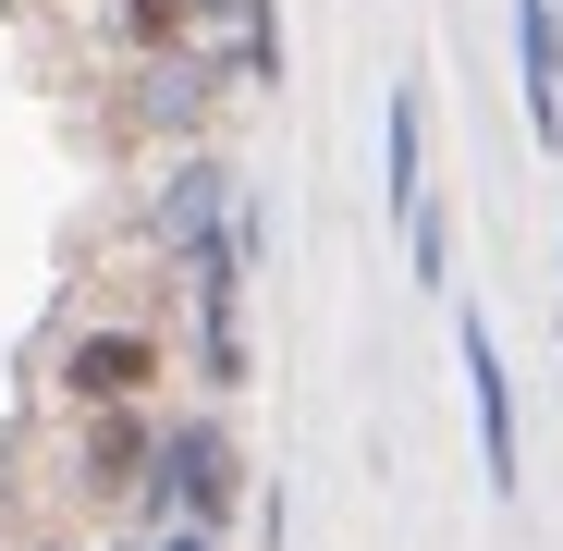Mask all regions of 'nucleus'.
I'll return each instance as SVG.
<instances>
[{"label": "nucleus", "instance_id": "nucleus-1", "mask_svg": "<svg viewBox=\"0 0 563 551\" xmlns=\"http://www.w3.org/2000/svg\"><path fill=\"white\" fill-rule=\"evenodd\" d=\"M233 503H245V453H233V429L221 417H172L159 429V478H147V503H135V527L159 539V527H233Z\"/></svg>", "mask_w": 563, "mask_h": 551}, {"label": "nucleus", "instance_id": "nucleus-7", "mask_svg": "<svg viewBox=\"0 0 563 551\" xmlns=\"http://www.w3.org/2000/svg\"><path fill=\"white\" fill-rule=\"evenodd\" d=\"M111 25H123L147 62H172L184 37H197V0H111Z\"/></svg>", "mask_w": 563, "mask_h": 551}, {"label": "nucleus", "instance_id": "nucleus-2", "mask_svg": "<svg viewBox=\"0 0 563 551\" xmlns=\"http://www.w3.org/2000/svg\"><path fill=\"white\" fill-rule=\"evenodd\" d=\"M159 367H172V343H159L147 319H86V331H62V355H49V393H62L74 417H86V405H147Z\"/></svg>", "mask_w": 563, "mask_h": 551}, {"label": "nucleus", "instance_id": "nucleus-8", "mask_svg": "<svg viewBox=\"0 0 563 551\" xmlns=\"http://www.w3.org/2000/svg\"><path fill=\"white\" fill-rule=\"evenodd\" d=\"M245 25V86H282V0H233Z\"/></svg>", "mask_w": 563, "mask_h": 551}, {"label": "nucleus", "instance_id": "nucleus-9", "mask_svg": "<svg viewBox=\"0 0 563 551\" xmlns=\"http://www.w3.org/2000/svg\"><path fill=\"white\" fill-rule=\"evenodd\" d=\"M405 269H417V283H429V295L453 283V221H441L429 197H417V221H405Z\"/></svg>", "mask_w": 563, "mask_h": 551}, {"label": "nucleus", "instance_id": "nucleus-11", "mask_svg": "<svg viewBox=\"0 0 563 551\" xmlns=\"http://www.w3.org/2000/svg\"><path fill=\"white\" fill-rule=\"evenodd\" d=\"M86 551H123V539H86Z\"/></svg>", "mask_w": 563, "mask_h": 551}, {"label": "nucleus", "instance_id": "nucleus-4", "mask_svg": "<svg viewBox=\"0 0 563 551\" xmlns=\"http://www.w3.org/2000/svg\"><path fill=\"white\" fill-rule=\"evenodd\" d=\"M453 355H465V405H478V466H490V503H515V491H527V441H515V367H503V343H490V319H478V307L453 319Z\"/></svg>", "mask_w": 563, "mask_h": 551}, {"label": "nucleus", "instance_id": "nucleus-3", "mask_svg": "<svg viewBox=\"0 0 563 551\" xmlns=\"http://www.w3.org/2000/svg\"><path fill=\"white\" fill-rule=\"evenodd\" d=\"M147 478H159V417H147V405H86V417H74V453H62V491L99 503V515H111V503L135 515Z\"/></svg>", "mask_w": 563, "mask_h": 551}, {"label": "nucleus", "instance_id": "nucleus-5", "mask_svg": "<svg viewBox=\"0 0 563 551\" xmlns=\"http://www.w3.org/2000/svg\"><path fill=\"white\" fill-rule=\"evenodd\" d=\"M515 74H527V135L563 147V0H515Z\"/></svg>", "mask_w": 563, "mask_h": 551}, {"label": "nucleus", "instance_id": "nucleus-12", "mask_svg": "<svg viewBox=\"0 0 563 551\" xmlns=\"http://www.w3.org/2000/svg\"><path fill=\"white\" fill-rule=\"evenodd\" d=\"M551 331H563V307H551Z\"/></svg>", "mask_w": 563, "mask_h": 551}, {"label": "nucleus", "instance_id": "nucleus-6", "mask_svg": "<svg viewBox=\"0 0 563 551\" xmlns=\"http://www.w3.org/2000/svg\"><path fill=\"white\" fill-rule=\"evenodd\" d=\"M417 172H429V159H417V86H393V123H380V209H393V221H417V197H429Z\"/></svg>", "mask_w": 563, "mask_h": 551}, {"label": "nucleus", "instance_id": "nucleus-10", "mask_svg": "<svg viewBox=\"0 0 563 551\" xmlns=\"http://www.w3.org/2000/svg\"><path fill=\"white\" fill-rule=\"evenodd\" d=\"M147 551H233V539H209V527H159Z\"/></svg>", "mask_w": 563, "mask_h": 551}]
</instances>
